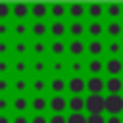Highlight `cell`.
Wrapping results in <instances>:
<instances>
[{
  "mask_svg": "<svg viewBox=\"0 0 123 123\" xmlns=\"http://www.w3.org/2000/svg\"><path fill=\"white\" fill-rule=\"evenodd\" d=\"M104 115H123V94H104Z\"/></svg>",
  "mask_w": 123,
  "mask_h": 123,
  "instance_id": "6da1fadb",
  "label": "cell"
},
{
  "mask_svg": "<svg viewBox=\"0 0 123 123\" xmlns=\"http://www.w3.org/2000/svg\"><path fill=\"white\" fill-rule=\"evenodd\" d=\"M104 38L121 40L123 38V19H104Z\"/></svg>",
  "mask_w": 123,
  "mask_h": 123,
  "instance_id": "7a4b0ae2",
  "label": "cell"
},
{
  "mask_svg": "<svg viewBox=\"0 0 123 123\" xmlns=\"http://www.w3.org/2000/svg\"><path fill=\"white\" fill-rule=\"evenodd\" d=\"M85 113L86 115L104 113V94H85Z\"/></svg>",
  "mask_w": 123,
  "mask_h": 123,
  "instance_id": "3957f363",
  "label": "cell"
},
{
  "mask_svg": "<svg viewBox=\"0 0 123 123\" xmlns=\"http://www.w3.org/2000/svg\"><path fill=\"white\" fill-rule=\"evenodd\" d=\"M48 38L67 40V23H65V19H48Z\"/></svg>",
  "mask_w": 123,
  "mask_h": 123,
  "instance_id": "277c9868",
  "label": "cell"
},
{
  "mask_svg": "<svg viewBox=\"0 0 123 123\" xmlns=\"http://www.w3.org/2000/svg\"><path fill=\"white\" fill-rule=\"evenodd\" d=\"M67 23V38L85 40L86 38V19H65Z\"/></svg>",
  "mask_w": 123,
  "mask_h": 123,
  "instance_id": "5b68a950",
  "label": "cell"
},
{
  "mask_svg": "<svg viewBox=\"0 0 123 123\" xmlns=\"http://www.w3.org/2000/svg\"><path fill=\"white\" fill-rule=\"evenodd\" d=\"M48 58V38H31L29 40V60Z\"/></svg>",
  "mask_w": 123,
  "mask_h": 123,
  "instance_id": "8992f818",
  "label": "cell"
},
{
  "mask_svg": "<svg viewBox=\"0 0 123 123\" xmlns=\"http://www.w3.org/2000/svg\"><path fill=\"white\" fill-rule=\"evenodd\" d=\"M31 38H12V60H29Z\"/></svg>",
  "mask_w": 123,
  "mask_h": 123,
  "instance_id": "52a82bcc",
  "label": "cell"
},
{
  "mask_svg": "<svg viewBox=\"0 0 123 123\" xmlns=\"http://www.w3.org/2000/svg\"><path fill=\"white\" fill-rule=\"evenodd\" d=\"M104 77H123V58H104Z\"/></svg>",
  "mask_w": 123,
  "mask_h": 123,
  "instance_id": "ba28073f",
  "label": "cell"
},
{
  "mask_svg": "<svg viewBox=\"0 0 123 123\" xmlns=\"http://www.w3.org/2000/svg\"><path fill=\"white\" fill-rule=\"evenodd\" d=\"M29 113H48V94H29Z\"/></svg>",
  "mask_w": 123,
  "mask_h": 123,
  "instance_id": "9c48e42d",
  "label": "cell"
},
{
  "mask_svg": "<svg viewBox=\"0 0 123 123\" xmlns=\"http://www.w3.org/2000/svg\"><path fill=\"white\" fill-rule=\"evenodd\" d=\"M48 113H67V94H48Z\"/></svg>",
  "mask_w": 123,
  "mask_h": 123,
  "instance_id": "30bf717a",
  "label": "cell"
},
{
  "mask_svg": "<svg viewBox=\"0 0 123 123\" xmlns=\"http://www.w3.org/2000/svg\"><path fill=\"white\" fill-rule=\"evenodd\" d=\"M48 19V2H31L29 4V21H44Z\"/></svg>",
  "mask_w": 123,
  "mask_h": 123,
  "instance_id": "8fae6325",
  "label": "cell"
},
{
  "mask_svg": "<svg viewBox=\"0 0 123 123\" xmlns=\"http://www.w3.org/2000/svg\"><path fill=\"white\" fill-rule=\"evenodd\" d=\"M67 58L86 60V40L67 38Z\"/></svg>",
  "mask_w": 123,
  "mask_h": 123,
  "instance_id": "7c38bea8",
  "label": "cell"
},
{
  "mask_svg": "<svg viewBox=\"0 0 123 123\" xmlns=\"http://www.w3.org/2000/svg\"><path fill=\"white\" fill-rule=\"evenodd\" d=\"M48 60V77H65L67 60L65 58H46Z\"/></svg>",
  "mask_w": 123,
  "mask_h": 123,
  "instance_id": "4fadbf2b",
  "label": "cell"
},
{
  "mask_svg": "<svg viewBox=\"0 0 123 123\" xmlns=\"http://www.w3.org/2000/svg\"><path fill=\"white\" fill-rule=\"evenodd\" d=\"M67 96H85V77H65Z\"/></svg>",
  "mask_w": 123,
  "mask_h": 123,
  "instance_id": "5bb4252c",
  "label": "cell"
},
{
  "mask_svg": "<svg viewBox=\"0 0 123 123\" xmlns=\"http://www.w3.org/2000/svg\"><path fill=\"white\" fill-rule=\"evenodd\" d=\"M65 77H86V60L67 58V75Z\"/></svg>",
  "mask_w": 123,
  "mask_h": 123,
  "instance_id": "9a60e30c",
  "label": "cell"
},
{
  "mask_svg": "<svg viewBox=\"0 0 123 123\" xmlns=\"http://www.w3.org/2000/svg\"><path fill=\"white\" fill-rule=\"evenodd\" d=\"M65 19H86V4L85 2H65Z\"/></svg>",
  "mask_w": 123,
  "mask_h": 123,
  "instance_id": "2e32d148",
  "label": "cell"
},
{
  "mask_svg": "<svg viewBox=\"0 0 123 123\" xmlns=\"http://www.w3.org/2000/svg\"><path fill=\"white\" fill-rule=\"evenodd\" d=\"M29 77H48V60L46 58L29 60Z\"/></svg>",
  "mask_w": 123,
  "mask_h": 123,
  "instance_id": "e0dca14e",
  "label": "cell"
},
{
  "mask_svg": "<svg viewBox=\"0 0 123 123\" xmlns=\"http://www.w3.org/2000/svg\"><path fill=\"white\" fill-rule=\"evenodd\" d=\"M86 38H104V19H86Z\"/></svg>",
  "mask_w": 123,
  "mask_h": 123,
  "instance_id": "ac0fdd59",
  "label": "cell"
},
{
  "mask_svg": "<svg viewBox=\"0 0 123 123\" xmlns=\"http://www.w3.org/2000/svg\"><path fill=\"white\" fill-rule=\"evenodd\" d=\"M48 58H65L67 60V40L48 38Z\"/></svg>",
  "mask_w": 123,
  "mask_h": 123,
  "instance_id": "d6986e66",
  "label": "cell"
},
{
  "mask_svg": "<svg viewBox=\"0 0 123 123\" xmlns=\"http://www.w3.org/2000/svg\"><path fill=\"white\" fill-rule=\"evenodd\" d=\"M104 58H123V38L121 40L104 38Z\"/></svg>",
  "mask_w": 123,
  "mask_h": 123,
  "instance_id": "ffe728a7",
  "label": "cell"
},
{
  "mask_svg": "<svg viewBox=\"0 0 123 123\" xmlns=\"http://www.w3.org/2000/svg\"><path fill=\"white\" fill-rule=\"evenodd\" d=\"M86 77H104V58H86Z\"/></svg>",
  "mask_w": 123,
  "mask_h": 123,
  "instance_id": "44dd1931",
  "label": "cell"
},
{
  "mask_svg": "<svg viewBox=\"0 0 123 123\" xmlns=\"http://www.w3.org/2000/svg\"><path fill=\"white\" fill-rule=\"evenodd\" d=\"M85 94H104V77H85Z\"/></svg>",
  "mask_w": 123,
  "mask_h": 123,
  "instance_id": "7402d4cb",
  "label": "cell"
},
{
  "mask_svg": "<svg viewBox=\"0 0 123 123\" xmlns=\"http://www.w3.org/2000/svg\"><path fill=\"white\" fill-rule=\"evenodd\" d=\"M104 94H123V77H104Z\"/></svg>",
  "mask_w": 123,
  "mask_h": 123,
  "instance_id": "603a6c76",
  "label": "cell"
},
{
  "mask_svg": "<svg viewBox=\"0 0 123 123\" xmlns=\"http://www.w3.org/2000/svg\"><path fill=\"white\" fill-rule=\"evenodd\" d=\"M29 94H48V77H29Z\"/></svg>",
  "mask_w": 123,
  "mask_h": 123,
  "instance_id": "cb8c5ba5",
  "label": "cell"
},
{
  "mask_svg": "<svg viewBox=\"0 0 123 123\" xmlns=\"http://www.w3.org/2000/svg\"><path fill=\"white\" fill-rule=\"evenodd\" d=\"M12 113H29V94H12Z\"/></svg>",
  "mask_w": 123,
  "mask_h": 123,
  "instance_id": "d4e9b609",
  "label": "cell"
},
{
  "mask_svg": "<svg viewBox=\"0 0 123 123\" xmlns=\"http://www.w3.org/2000/svg\"><path fill=\"white\" fill-rule=\"evenodd\" d=\"M12 21H29V2L12 4Z\"/></svg>",
  "mask_w": 123,
  "mask_h": 123,
  "instance_id": "484cf974",
  "label": "cell"
},
{
  "mask_svg": "<svg viewBox=\"0 0 123 123\" xmlns=\"http://www.w3.org/2000/svg\"><path fill=\"white\" fill-rule=\"evenodd\" d=\"M86 19H106V2H88Z\"/></svg>",
  "mask_w": 123,
  "mask_h": 123,
  "instance_id": "4316f807",
  "label": "cell"
},
{
  "mask_svg": "<svg viewBox=\"0 0 123 123\" xmlns=\"http://www.w3.org/2000/svg\"><path fill=\"white\" fill-rule=\"evenodd\" d=\"M29 38H48V19H44V21H31Z\"/></svg>",
  "mask_w": 123,
  "mask_h": 123,
  "instance_id": "83f0119b",
  "label": "cell"
},
{
  "mask_svg": "<svg viewBox=\"0 0 123 123\" xmlns=\"http://www.w3.org/2000/svg\"><path fill=\"white\" fill-rule=\"evenodd\" d=\"M86 58H104V38H86Z\"/></svg>",
  "mask_w": 123,
  "mask_h": 123,
  "instance_id": "f1b7e54d",
  "label": "cell"
},
{
  "mask_svg": "<svg viewBox=\"0 0 123 123\" xmlns=\"http://www.w3.org/2000/svg\"><path fill=\"white\" fill-rule=\"evenodd\" d=\"M31 21H12V38H29Z\"/></svg>",
  "mask_w": 123,
  "mask_h": 123,
  "instance_id": "f546056e",
  "label": "cell"
},
{
  "mask_svg": "<svg viewBox=\"0 0 123 123\" xmlns=\"http://www.w3.org/2000/svg\"><path fill=\"white\" fill-rule=\"evenodd\" d=\"M65 2H48V19H65Z\"/></svg>",
  "mask_w": 123,
  "mask_h": 123,
  "instance_id": "4dcf8cb0",
  "label": "cell"
},
{
  "mask_svg": "<svg viewBox=\"0 0 123 123\" xmlns=\"http://www.w3.org/2000/svg\"><path fill=\"white\" fill-rule=\"evenodd\" d=\"M106 19H123V2H108L106 4Z\"/></svg>",
  "mask_w": 123,
  "mask_h": 123,
  "instance_id": "1f68e13d",
  "label": "cell"
},
{
  "mask_svg": "<svg viewBox=\"0 0 123 123\" xmlns=\"http://www.w3.org/2000/svg\"><path fill=\"white\" fill-rule=\"evenodd\" d=\"M12 77H29V60H12Z\"/></svg>",
  "mask_w": 123,
  "mask_h": 123,
  "instance_id": "d6a6232c",
  "label": "cell"
},
{
  "mask_svg": "<svg viewBox=\"0 0 123 123\" xmlns=\"http://www.w3.org/2000/svg\"><path fill=\"white\" fill-rule=\"evenodd\" d=\"M12 94H29V77H12Z\"/></svg>",
  "mask_w": 123,
  "mask_h": 123,
  "instance_id": "836d02e7",
  "label": "cell"
},
{
  "mask_svg": "<svg viewBox=\"0 0 123 123\" xmlns=\"http://www.w3.org/2000/svg\"><path fill=\"white\" fill-rule=\"evenodd\" d=\"M48 94H65V77H48Z\"/></svg>",
  "mask_w": 123,
  "mask_h": 123,
  "instance_id": "e575fe53",
  "label": "cell"
},
{
  "mask_svg": "<svg viewBox=\"0 0 123 123\" xmlns=\"http://www.w3.org/2000/svg\"><path fill=\"white\" fill-rule=\"evenodd\" d=\"M67 113H85V96H67Z\"/></svg>",
  "mask_w": 123,
  "mask_h": 123,
  "instance_id": "d590c367",
  "label": "cell"
},
{
  "mask_svg": "<svg viewBox=\"0 0 123 123\" xmlns=\"http://www.w3.org/2000/svg\"><path fill=\"white\" fill-rule=\"evenodd\" d=\"M0 60H12V38H0Z\"/></svg>",
  "mask_w": 123,
  "mask_h": 123,
  "instance_id": "8d00e7d4",
  "label": "cell"
},
{
  "mask_svg": "<svg viewBox=\"0 0 123 123\" xmlns=\"http://www.w3.org/2000/svg\"><path fill=\"white\" fill-rule=\"evenodd\" d=\"M0 96H12V77H0Z\"/></svg>",
  "mask_w": 123,
  "mask_h": 123,
  "instance_id": "74e56055",
  "label": "cell"
},
{
  "mask_svg": "<svg viewBox=\"0 0 123 123\" xmlns=\"http://www.w3.org/2000/svg\"><path fill=\"white\" fill-rule=\"evenodd\" d=\"M0 21H12V4L0 2Z\"/></svg>",
  "mask_w": 123,
  "mask_h": 123,
  "instance_id": "f35d334b",
  "label": "cell"
},
{
  "mask_svg": "<svg viewBox=\"0 0 123 123\" xmlns=\"http://www.w3.org/2000/svg\"><path fill=\"white\" fill-rule=\"evenodd\" d=\"M65 123H86V113H65Z\"/></svg>",
  "mask_w": 123,
  "mask_h": 123,
  "instance_id": "ab89813d",
  "label": "cell"
},
{
  "mask_svg": "<svg viewBox=\"0 0 123 123\" xmlns=\"http://www.w3.org/2000/svg\"><path fill=\"white\" fill-rule=\"evenodd\" d=\"M0 38H12V21H0Z\"/></svg>",
  "mask_w": 123,
  "mask_h": 123,
  "instance_id": "60d3db41",
  "label": "cell"
},
{
  "mask_svg": "<svg viewBox=\"0 0 123 123\" xmlns=\"http://www.w3.org/2000/svg\"><path fill=\"white\" fill-rule=\"evenodd\" d=\"M0 77H12V60H0Z\"/></svg>",
  "mask_w": 123,
  "mask_h": 123,
  "instance_id": "b9f144b4",
  "label": "cell"
},
{
  "mask_svg": "<svg viewBox=\"0 0 123 123\" xmlns=\"http://www.w3.org/2000/svg\"><path fill=\"white\" fill-rule=\"evenodd\" d=\"M0 113H12V96H0Z\"/></svg>",
  "mask_w": 123,
  "mask_h": 123,
  "instance_id": "7bdbcfd3",
  "label": "cell"
},
{
  "mask_svg": "<svg viewBox=\"0 0 123 123\" xmlns=\"http://www.w3.org/2000/svg\"><path fill=\"white\" fill-rule=\"evenodd\" d=\"M29 123H48V113H29Z\"/></svg>",
  "mask_w": 123,
  "mask_h": 123,
  "instance_id": "ee69618b",
  "label": "cell"
},
{
  "mask_svg": "<svg viewBox=\"0 0 123 123\" xmlns=\"http://www.w3.org/2000/svg\"><path fill=\"white\" fill-rule=\"evenodd\" d=\"M12 123H29V113H12Z\"/></svg>",
  "mask_w": 123,
  "mask_h": 123,
  "instance_id": "f6af8a7d",
  "label": "cell"
},
{
  "mask_svg": "<svg viewBox=\"0 0 123 123\" xmlns=\"http://www.w3.org/2000/svg\"><path fill=\"white\" fill-rule=\"evenodd\" d=\"M48 123H65V113H48Z\"/></svg>",
  "mask_w": 123,
  "mask_h": 123,
  "instance_id": "bcb514c9",
  "label": "cell"
},
{
  "mask_svg": "<svg viewBox=\"0 0 123 123\" xmlns=\"http://www.w3.org/2000/svg\"><path fill=\"white\" fill-rule=\"evenodd\" d=\"M86 123H106V115H86Z\"/></svg>",
  "mask_w": 123,
  "mask_h": 123,
  "instance_id": "7dc6e473",
  "label": "cell"
},
{
  "mask_svg": "<svg viewBox=\"0 0 123 123\" xmlns=\"http://www.w3.org/2000/svg\"><path fill=\"white\" fill-rule=\"evenodd\" d=\"M106 123H123V115H106Z\"/></svg>",
  "mask_w": 123,
  "mask_h": 123,
  "instance_id": "c3c4849f",
  "label": "cell"
},
{
  "mask_svg": "<svg viewBox=\"0 0 123 123\" xmlns=\"http://www.w3.org/2000/svg\"><path fill=\"white\" fill-rule=\"evenodd\" d=\"M0 123H12V113H0Z\"/></svg>",
  "mask_w": 123,
  "mask_h": 123,
  "instance_id": "681fc988",
  "label": "cell"
}]
</instances>
